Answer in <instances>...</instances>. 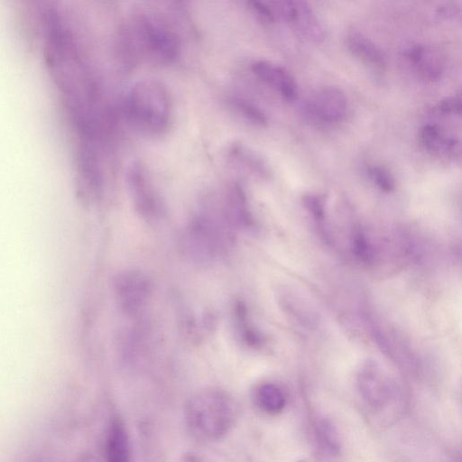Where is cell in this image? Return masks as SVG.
<instances>
[{"instance_id":"1","label":"cell","mask_w":462,"mask_h":462,"mask_svg":"<svg viewBox=\"0 0 462 462\" xmlns=\"http://www.w3.org/2000/svg\"><path fill=\"white\" fill-rule=\"evenodd\" d=\"M119 51L126 64L141 58L171 64L180 56L181 41L176 29L161 14L139 9L119 32Z\"/></svg>"},{"instance_id":"2","label":"cell","mask_w":462,"mask_h":462,"mask_svg":"<svg viewBox=\"0 0 462 462\" xmlns=\"http://www.w3.org/2000/svg\"><path fill=\"white\" fill-rule=\"evenodd\" d=\"M235 231L219 209L203 208L191 217L181 236L184 254L193 262L208 264L226 257Z\"/></svg>"},{"instance_id":"3","label":"cell","mask_w":462,"mask_h":462,"mask_svg":"<svg viewBox=\"0 0 462 462\" xmlns=\"http://www.w3.org/2000/svg\"><path fill=\"white\" fill-rule=\"evenodd\" d=\"M125 114L140 133L157 136L166 133L172 119V101L167 86L156 79L133 84L125 99Z\"/></svg>"},{"instance_id":"4","label":"cell","mask_w":462,"mask_h":462,"mask_svg":"<svg viewBox=\"0 0 462 462\" xmlns=\"http://www.w3.org/2000/svg\"><path fill=\"white\" fill-rule=\"evenodd\" d=\"M237 415L234 398L219 388L196 393L186 407V419L191 432L207 440L218 439L233 427Z\"/></svg>"},{"instance_id":"5","label":"cell","mask_w":462,"mask_h":462,"mask_svg":"<svg viewBox=\"0 0 462 462\" xmlns=\"http://www.w3.org/2000/svg\"><path fill=\"white\" fill-rule=\"evenodd\" d=\"M126 185L137 213L147 221H157L164 215V204L147 169L138 161L126 170Z\"/></svg>"},{"instance_id":"6","label":"cell","mask_w":462,"mask_h":462,"mask_svg":"<svg viewBox=\"0 0 462 462\" xmlns=\"http://www.w3.org/2000/svg\"><path fill=\"white\" fill-rule=\"evenodd\" d=\"M152 293L151 279L143 272L128 269L118 273L114 280V294L120 310L127 316L140 314Z\"/></svg>"},{"instance_id":"7","label":"cell","mask_w":462,"mask_h":462,"mask_svg":"<svg viewBox=\"0 0 462 462\" xmlns=\"http://www.w3.org/2000/svg\"><path fill=\"white\" fill-rule=\"evenodd\" d=\"M356 382L361 397L374 409L383 408L393 395V382L374 361H367L361 366Z\"/></svg>"},{"instance_id":"8","label":"cell","mask_w":462,"mask_h":462,"mask_svg":"<svg viewBox=\"0 0 462 462\" xmlns=\"http://www.w3.org/2000/svg\"><path fill=\"white\" fill-rule=\"evenodd\" d=\"M276 16L282 17L298 33L313 42L325 38V31L311 7L303 1H278L270 3Z\"/></svg>"},{"instance_id":"9","label":"cell","mask_w":462,"mask_h":462,"mask_svg":"<svg viewBox=\"0 0 462 462\" xmlns=\"http://www.w3.org/2000/svg\"><path fill=\"white\" fill-rule=\"evenodd\" d=\"M305 108L312 120L321 124H336L346 116L347 99L340 88L325 87L309 97Z\"/></svg>"},{"instance_id":"10","label":"cell","mask_w":462,"mask_h":462,"mask_svg":"<svg viewBox=\"0 0 462 462\" xmlns=\"http://www.w3.org/2000/svg\"><path fill=\"white\" fill-rule=\"evenodd\" d=\"M402 54L422 79L433 82L441 78L445 69V60L442 53L437 48L411 44L404 48Z\"/></svg>"},{"instance_id":"11","label":"cell","mask_w":462,"mask_h":462,"mask_svg":"<svg viewBox=\"0 0 462 462\" xmlns=\"http://www.w3.org/2000/svg\"><path fill=\"white\" fill-rule=\"evenodd\" d=\"M222 213L234 231L249 230L254 227V217L247 197L240 184L232 183L226 189Z\"/></svg>"},{"instance_id":"12","label":"cell","mask_w":462,"mask_h":462,"mask_svg":"<svg viewBox=\"0 0 462 462\" xmlns=\"http://www.w3.org/2000/svg\"><path fill=\"white\" fill-rule=\"evenodd\" d=\"M251 69L257 79L283 98L293 100L297 97L298 89L294 79L280 65L259 60L252 63Z\"/></svg>"},{"instance_id":"13","label":"cell","mask_w":462,"mask_h":462,"mask_svg":"<svg viewBox=\"0 0 462 462\" xmlns=\"http://www.w3.org/2000/svg\"><path fill=\"white\" fill-rule=\"evenodd\" d=\"M348 50L358 59L377 70L386 66L385 56L382 50L362 32L352 30L346 37Z\"/></svg>"},{"instance_id":"14","label":"cell","mask_w":462,"mask_h":462,"mask_svg":"<svg viewBox=\"0 0 462 462\" xmlns=\"http://www.w3.org/2000/svg\"><path fill=\"white\" fill-rule=\"evenodd\" d=\"M420 140L422 145L430 152L456 155L459 152V142L450 136L435 125H426L420 132Z\"/></svg>"},{"instance_id":"15","label":"cell","mask_w":462,"mask_h":462,"mask_svg":"<svg viewBox=\"0 0 462 462\" xmlns=\"http://www.w3.org/2000/svg\"><path fill=\"white\" fill-rule=\"evenodd\" d=\"M107 462H130L129 439L124 424L118 419L113 420L106 443Z\"/></svg>"},{"instance_id":"16","label":"cell","mask_w":462,"mask_h":462,"mask_svg":"<svg viewBox=\"0 0 462 462\" xmlns=\"http://www.w3.org/2000/svg\"><path fill=\"white\" fill-rule=\"evenodd\" d=\"M229 159L237 166L254 175L265 177L267 167L263 160L250 148L240 143H234L227 151Z\"/></svg>"},{"instance_id":"17","label":"cell","mask_w":462,"mask_h":462,"mask_svg":"<svg viewBox=\"0 0 462 462\" xmlns=\"http://www.w3.org/2000/svg\"><path fill=\"white\" fill-rule=\"evenodd\" d=\"M235 328L238 337L248 346L258 347L263 342V337L251 323L246 306L236 301L233 308Z\"/></svg>"},{"instance_id":"18","label":"cell","mask_w":462,"mask_h":462,"mask_svg":"<svg viewBox=\"0 0 462 462\" xmlns=\"http://www.w3.org/2000/svg\"><path fill=\"white\" fill-rule=\"evenodd\" d=\"M254 397L259 408L270 414L282 411L286 404V397L282 390L272 383L259 385Z\"/></svg>"},{"instance_id":"19","label":"cell","mask_w":462,"mask_h":462,"mask_svg":"<svg viewBox=\"0 0 462 462\" xmlns=\"http://www.w3.org/2000/svg\"><path fill=\"white\" fill-rule=\"evenodd\" d=\"M229 103L236 113L246 121L259 126L267 125L266 115L250 101L240 97H234L229 100Z\"/></svg>"},{"instance_id":"20","label":"cell","mask_w":462,"mask_h":462,"mask_svg":"<svg viewBox=\"0 0 462 462\" xmlns=\"http://www.w3.org/2000/svg\"><path fill=\"white\" fill-rule=\"evenodd\" d=\"M315 432L324 448L334 454L338 452L339 440L337 432L329 420L325 419L319 420L316 424Z\"/></svg>"},{"instance_id":"21","label":"cell","mask_w":462,"mask_h":462,"mask_svg":"<svg viewBox=\"0 0 462 462\" xmlns=\"http://www.w3.org/2000/svg\"><path fill=\"white\" fill-rule=\"evenodd\" d=\"M352 250L356 258L365 263H371L374 257V248L362 230H356L351 238Z\"/></svg>"},{"instance_id":"22","label":"cell","mask_w":462,"mask_h":462,"mask_svg":"<svg viewBox=\"0 0 462 462\" xmlns=\"http://www.w3.org/2000/svg\"><path fill=\"white\" fill-rule=\"evenodd\" d=\"M367 172L374 183L383 191L391 192L394 189L395 183L391 172L383 166L371 165Z\"/></svg>"},{"instance_id":"23","label":"cell","mask_w":462,"mask_h":462,"mask_svg":"<svg viewBox=\"0 0 462 462\" xmlns=\"http://www.w3.org/2000/svg\"><path fill=\"white\" fill-rule=\"evenodd\" d=\"M247 6L255 18L263 24H273L276 14L271 4L261 1H249Z\"/></svg>"},{"instance_id":"24","label":"cell","mask_w":462,"mask_h":462,"mask_svg":"<svg viewBox=\"0 0 462 462\" xmlns=\"http://www.w3.org/2000/svg\"><path fill=\"white\" fill-rule=\"evenodd\" d=\"M306 208L312 214L314 218L319 223H323L325 212L323 200L317 195L307 194L302 198Z\"/></svg>"},{"instance_id":"25","label":"cell","mask_w":462,"mask_h":462,"mask_svg":"<svg viewBox=\"0 0 462 462\" xmlns=\"http://www.w3.org/2000/svg\"><path fill=\"white\" fill-rule=\"evenodd\" d=\"M436 110L443 115H459L461 110L460 93L448 97L439 101L436 106Z\"/></svg>"}]
</instances>
